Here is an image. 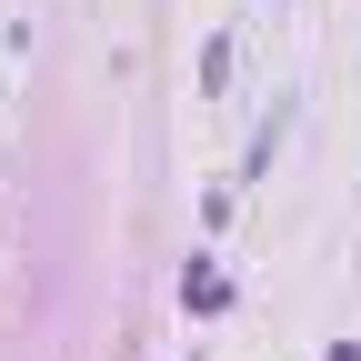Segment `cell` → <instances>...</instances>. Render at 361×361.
<instances>
[{"mask_svg":"<svg viewBox=\"0 0 361 361\" xmlns=\"http://www.w3.org/2000/svg\"><path fill=\"white\" fill-rule=\"evenodd\" d=\"M180 291H191V311H221V301H231V281H221V271H191Z\"/></svg>","mask_w":361,"mask_h":361,"instance_id":"cell-1","label":"cell"}]
</instances>
